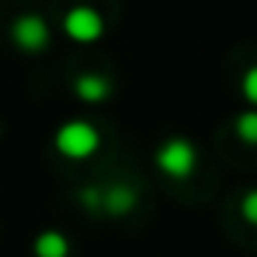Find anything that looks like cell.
Masks as SVG:
<instances>
[{
  "mask_svg": "<svg viewBox=\"0 0 257 257\" xmlns=\"http://www.w3.org/2000/svg\"><path fill=\"white\" fill-rule=\"evenodd\" d=\"M55 146L67 158H76V161L79 158H91L97 152V146H100V134L94 131L91 124H85V121H70V124H64L58 131Z\"/></svg>",
  "mask_w": 257,
  "mask_h": 257,
  "instance_id": "6da1fadb",
  "label": "cell"
},
{
  "mask_svg": "<svg viewBox=\"0 0 257 257\" xmlns=\"http://www.w3.org/2000/svg\"><path fill=\"white\" fill-rule=\"evenodd\" d=\"M158 167L173 179H188L197 167V152L188 140H167L158 152Z\"/></svg>",
  "mask_w": 257,
  "mask_h": 257,
  "instance_id": "7a4b0ae2",
  "label": "cell"
},
{
  "mask_svg": "<svg viewBox=\"0 0 257 257\" xmlns=\"http://www.w3.org/2000/svg\"><path fill=\"white\" fill-rule=\"evenodd\" d=\"M13 37L25 52H43L49 46V28L40 16H22L13 28Z\"/></svg>",
  "mask_w": 257,
  "mask_h": 257,
  "instance_id": "3957f363",
  "label": "cell"
},
{
  "mask_svg": "<svg viewBox=\"0 0 257 257\" xmlns=\"http://www.w3.org/2000/svg\"><path fill=\"white\" fill-rule=\"evenodd\" d=\"M67 34L79 43H94L103 34V19L88 7H79L67 16Z\"/></svg>",
  "mask_w": 257,
  "mask_h": 257,
  "instance_id": "277c9868",
  "label": "cell"
},
{
  "mask_svg": "<svg viewBox=\"0 0 257 257\" xmlns=\"http://www.w3.org/2000/svg\"><path fill=\"white\" fill-rule=\"evenodd\" d=\"M34 251H37V257H67V254H70V242H67L64 233H58V230H46V233L37 236Z\"/></svg>",
  "mask_w": 257,
  "mask_h": 257,
  "instance_id": "5b68a950",
  "label": "cell"
},
{
  "mask_svg": "<svg viewBox=\"0 0 257 257\" xmlns=\"http://www.w3.org/2000/svg\"><path fill=\"white\" fill-rule=\"evenodd\" d=\"M76 94L88 103H97V100H106L109 97V82L100 79V76H79L76 79Z\"/></svg>",
  "mask_w": 257,
  "mask_h": 257,
  "instance_id": "8992f818",
  "label": "cell"
},
{
  "mask_svg": "<svg viewBox=\"0 0 257 257\" xmlns=\"http://www.w3.org/2000/svg\"><path fill=\"white\" fill-rule=\"evenodd\" d=\"M134 203H137V194H134L131 188H124V185L112 188V191H109V197H106V209H109L112 215H124V212H131V209H134Z\"/></svg>",
  "mask_w": 257,
  "mask_h": 257,
  "instance_id": "52a82bcc",
  "label": "cell"
},
{
  "mask_svg": "<svg viewBox=\"0 0 257 257\" xmlns=\"http://www.w3.org/2000/svg\"><path fill=\"white\" fill-rule=\"evenodd\" d=\"M236 134H239L245 143L257 146V112H242V115L236 118Z\"/></svg>",
  "mask_w": 257,
  "mask_h": 257,
  "instance_id": "ba28073f",
  "label": "cell"
},
{
  "mask_svg": "<svg viewBox=\"0 0 257 257\" xmlns=\"http://www.w3.org/2000/svg\"><path fill=\"white\" fill-rule=\"evenodd\" d=\"M242 94L257 106V67H251V70L245 73V79H242Z\"/></svg>",
  "mask_w": 257,
  "mask_h": 257,
  "instance_id": "9c48e42d",
  "label": "cell"
},
{
  "mask_svg": "<svg viewBox=\"0 0 257 257\" xmlns=\"http://www.w3.org/2000/svg\"><path fill=\"white\" fill-rule=\"evenodd\" d=\"M242 215H245V221L257 224V191L245 194V200H242Z\"/></svg>",
  "mask_w": 257,
  "mask_h": 257,
  "instance_id": "30bf717a",
  "label": "cell"
}]
</instances>
